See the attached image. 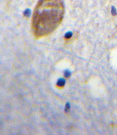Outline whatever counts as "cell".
Wrapping results in <instances>:
<instances>
[{"label":"cell","mask_w":117,"mask_h":135,"mask_svg":"<svg viewBox=\"0 0 117 135\" xmlns=\"http://www.w3.org/2000/svg\"><path fill=\"white\" fill-rule=\"evenodd\" d=\"M65 7L63 0H39L33 12L32 27L37 37L50 34L63 20Z\"/></svg>","instance_id":"cell-1"},{"label":"cell","mask_w":117,"mask_h":135,"mask_svg":"<svg viewBox=\"0 0 117 135\" xmlns=\"http://www.w3.org/2000/svg\"><path fill=\"white\" fill-rule=\"evenodd\" d=\"M112 14H114V15L116 14V11H115L114 8H112Z\"/></svg>","instance_id":"cell-7"},{"label":"cell","mask_w":117,"mask_h":135,"mask_svg":"<svg viewBox=\"0 0 117 135\" xmlns=\"http://www.w3.org/2000/svg\"><path fill=\"white\" fill-rule=\"evenodd\" d=\"M70 103H66V105H65V111L66 112H68V111L70 110Z\"/></svg>","instance_id":"cell-5"},{"label":"cell","mask_w":117,"mask_h":135,"mask_svg":"<svg viewBox=\"0 0 117 135\" xmlns=\"http://www.w3.org/2000/svg\"><path fill=\"white\" fill-rule=\"evenodd\" d=\"M65 85V80L63 78H60L57 82V85L59 87H63Z\"/></svg>","instance_id":"cell-2"},{"label":"cell","mask_w":117,"mask_h":135,"mask_svg":"<svg viewBox=\"0 0 117 135\" xmlns=\"http://www.w3.org/2000/svg\"><path fill=\"white\" fill-rule=\"evenodd\" d=\"M24 15L26 16H29V15H30V11L29 10H26V12H24Z\"/></svg>","instance_id":"cell-6"},{"label":"cell","mask_w":117,"mask_h":135,"mask_svg":"<svg viewBox=\"0 0 117 135\" xmlns=\"http://www.w3.org/2000/svg\"><path fill=\"white\" fill-rule=\"evenodd\" d=\"M72 36H73V33L71 32V31H69V32L66 33L65 35V38H67V39H69L70 38L72 37Z\"/></svg>","instance_id":"cell-3"},{"label":"cell","mask_w":117,"mask_h":135,"mask_svg":"<svg viewBox=\"0 0 117 135\" xmlns=\"http://www.w3.org/2000/svg\"><path fill=\"white\" fill-rule=\"evenodd\" d=\"M64 75L66 78H69L71 75V72L69 70H65L64 71Z\"/></svg>","instance_id":"cell-4"}]
</instances>
